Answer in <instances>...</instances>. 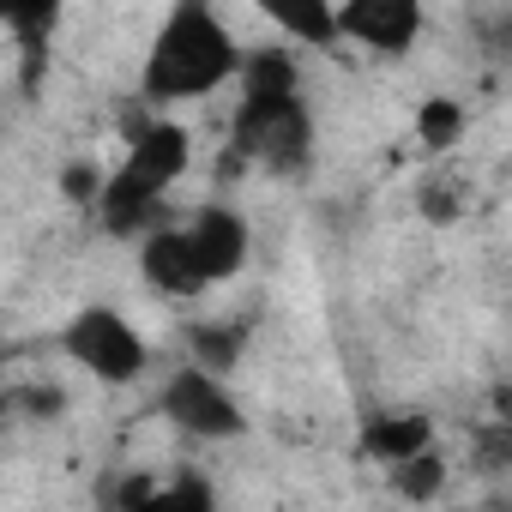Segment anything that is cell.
I'll use <instances>...</instances> for the list:
<instances>
[{
	"mask_svg": "<svg viewBox=\"0 0 512 512\" xmlns=\"http://www.w3.org/2000/svg\"><path fill=\"white\" fill-rule=\"evenodd\" d=\"M61 356L73 368H85L91 380H103V386H133L145 374V362H151V344L139 338V326L121 308L91 302L61 326Z\"/></svg>",
	"mask_w": 512,
	"mask_h": 512,
	"instance_id": "277c9868",
	"label": "cell"
},
{
	"mask_svg": "<svg viewBox=\"0 0 512 512\" xmlns=\"http://www.w3.org/2000/svg\"><path fill=\"white\" fill-rule=\"evenodd\" d=\"M181 229H187V241H193V253H199V266H205L211 284H229V278L247 272V260H253V223L235 205H217L211 199Z\"/></svg>",
	"mask_w": 512,
	"mask_h": 512,
	"instance_id": "52a82bcc",
	"label": "cell"
},
{
	"mask_svg": "<svg viewBox=\"0 0 512 512\" xmlns=\"http://www.w3.org/2000/svg\"><path fill=\"white\" fill-rule=\"evenodd\" d=\"M266 19L290 37V43H302V49H338L344 37H338V7H326V0H290V7H266Z\"/></svg>",
	"mask_w": 512,
	"mask_h": 512,
	"instance_id": "8fae6325",
	"label": "cell"
},
{
	"mask_svg": "<svg viewBox=\"0 0 512 512\" xmlns=\"http://www.w3.org/2000/svg\"><path fill=\"white\" fill-rule=\"evenodd\" d=\"M181 338H187V362L205 368V374H217V380H229L235 362H241V350H247L241 326H217V320H199V326H187Z\"/></svg>",
	"mask_w": 512,
	"mask_h": 512,
	"instance_id": "7c38bea8",
	"label": "cell"
},
{
	"mask_svg": "<svg viewBox=\"0 0 512 512\" xmlns=\"http://www.w3.org/2000/svg\"><path fill=\"white\" fill-rule=\"evenodd\" d=\"M61 187H67V199H73V205H97V199H103V187H109V175H103V169H91V163H67Z\"/></svg>",
	"mask_w": 512,
	"mask_h": 512,
	"instance_id": "2e32d148",
	"label": "cell"
},
{
	"mask_svg": "<svg viewBox=\"0 0 512 512\" xmlns=\"http://www.w3.org/2000/svg\"><path fill=\"white\" fill-rule=\"evenodd\" d=\"M494 416H500V422H512V380H500V386H494Z\"/></svg>",
	"mask_w": 512,
	"mask_h": 512,
	"instance_id": "ac0fdd59",
	"label": "cell"
},
{
	"mask_svg": "<svg viewBox=\"0 0 512 512\" xmlns=\"http://www.w3.org/2000/svg\"><path fill=\"white\" fill-rule=\"evenodd\" d=\"M458 133H464V109H458L452 97H428V103L416 109V139H422L428 151L458 145Z\"/></svg>",
	"mask_w": 512,
	"mask_h": 512,
	"instance_id": "9a60e30c",
	"label": "cell"
},
{
	"mask_svg": "<svg viewBox=\"0 0 512 512\" xmlns=\"http://www.w3.org/2000/svg\"><path fill=\"white\" fill-rule=\"evenodd\" d=\"M494 512H512V500H500V506H494Z\"/></svg>",
	"mask_w": 512,
	"mask_h": 512,
	"instance_id": "d6986e66",
	"label": "cell"
},
{
	"mask_svg": "<svg viewBox=\"0 0 512 512\" xmlns=\"http://www.w3.org/2000/svg\"><path fill=\"white\" fill-rule=\"evenodd\" d=\"M247 49H235L229 25L205 7V0H181L163 13L151 49H145V73H139V97L145 103H193L223 91L229 79H241Z\"/></svg>",
	"mask_w": 512,
	"mask_h": 512,
	"instance_id": "7a4b0ae2",
	"label": "cell"
},
{
	"mask_svg": "<svg viewBox=\"0 0 512 512\" xmlns=\"http://www.w3.org/2000/svg\"><path fill=\"white\" fill-rule=\"evenodd\" d=\"M470 470L476 476H512V422H482L470 434Z\"/></svg>",
	"mask_w": 512,
	"mask_h": 512,
	"instance_id": "5bb4252c",
	"label": "cell"
},
{
	"mask_svg": "<svg viewBox=\"0 0 512 512\" xmlns=\"http://www.w3.org/2000/svg\"><path fill=\"white\" fill-rule=\"evenodd\" d=\"M229 151L272 175H302L314 163V115H308L302 67L290 49H247Z\"/></svg>",
	"mask_w": 512,
	"mask_h": 512,
	"instance_id": "6da1fadb",
	"label": "cell"
},
{
	"mask_svg": "<svg viewBox=\"0 0 512 512\" xmlns=\"http://www.w3.org/2000/svg\"><path fill=\"white\" fill-rule=\"evenodd\" d=\"M115 512H217V488L205 470H175V476L133 470L115 494Z\"/></svg>",
	"mask_w": 512,
	"mask_h": 512,
	"instance_id": "9c48e42d",
	"label": "cell"
},
{
	"mask_svg": "<svg viewBox=\"0 0 512 512\" xmlns=\"http://www.w3.org/2000/svg\"><path fill=\"white\" fill-rule=\"evenodd\" d=\"M187 163H193V139H187L181 121H151V115L133 121L127 127V157H121V169L109 175V187L97 199L103 229L133 235V241L169 229L163 223V193L187 175Z\"/></svg>",
	"mask_w": 512,
	"mask_h": 512,
	"instance_id": "3957f363",
	"label": "cell"
},
{
	"mask_svg": "<svg viewBox=\"0 0 512 512\" xmlns=\"http://www.w3.org/2000/svg\"><path fill=\"white\" fill-rule=\"evenodd\" d=\"M386 476H392V494L410 500V506H428V500L446 494V458L440 452H422V458H410V464H398Z\"/></svg>",
	"mask_w": 512,
	"mask_h": 512,
	"instance_id": "4fadbf2b",
	"label": "cell"
},
{
	"mask_svg": "<svg viewBox=\"0 0 512 512\" xmlns=\"http://www.w3.org/2000/svg\"><path fill=\"white\" fill-rule=\"evenodd\" d=\"M139 278L163 302H193V296L211 290V278H205V266H199V253H193V241H187L181 223H169V229H157V235L139 241Z\"/></svg>",
	"mask_w": 512,
	"mask_h": 512,
	"instance_id": "ba28073f",
	"label": "cell"
},
{
	"mask_svg": "<svg viewBox=\"0 0 512 512\" xmlns=\"http://www.w3.org/2000/svg\"><path fill=\"white\" fill-rule=\"evenodd\" d=\"M362 452H368L374 464L398 470V464L434 452V422H428L422 410H380V416L362 422Z\"/></svg>",
	"mask_w": 512,
	"mask_h": 512,
	"instance_id": "30bf717a",
	"label": "cell"
},
{
	"mask_svg": "<svg viewBox=\"0 0 512 512\" xmlns=\"http://www.w3.org/2000/svg\"><path fill=\"white\" fill-rule=\"evenodd\" d=\"M157 416L175 428V434H187V440H241L247 434V410L235 404V392L217 380V374H205V368H175L169 380H163V392H157Z\"/></svg>",
	"mask_w": 512,
	"mask_h": 512,
	"instance_id": "5b68a950",
	"label": "cell"
},
{
	"mask_svg": "<svg viewBox=\"0 0 512 512\" xmlns=\"http://www.w3.org/2000/svg\"><path fill=\"white\" fill-rule=\"evenodd\" d=\"M19 410H31L37 422H49V416H61L67 410V392L61 386H49V392H31V386H19V398H13Z\"/></svg>",
	"mask_w": 512,
	"mask_h": 512,
	"instance_id": "e0dca14e",
	"label": "cell"
},
{
	"mask_svg": "<svg viewBox=\"0 0 512 512\" xmlns=\"http://www.w3.org/2000/svg\"><path fill=\"white\" fill-rule=\"evenodd\" d=\"M338 37L380 55V61H398L422 37V7L416 0H344L338 7Z\"/></svg>",
	"mask_w": 512,
	"mask_h": 512,
	"instance_id": "8992f818",
	"label": "cell"
}]
</instances>
